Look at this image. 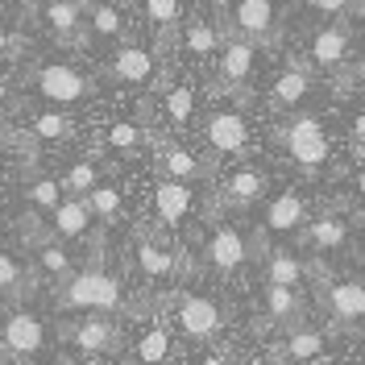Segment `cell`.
<instances>
[{
	"mask_svg": "<svg viewBox=\"0 0 365 365\" xmlns=\"http://www.w3.org/2000/svg\"><path fill=\"white\" fill-rule=\"evenodd\" d=\"M54 303L63 312H88V316H116L125 307V291L113 270H104L100 262H88V270H75L71 282L54 291Z\"/></svg>",
	"mask_w": 365,
	"mask_h": 365,
	"instance_id": "cell-1",
	"label": "cell"
},
{
	"mask_svg": "<svg viewBox=\"0 0 365 365\" xmlns=\"http://www.w3.org/2000/svg\"><path fill=\"white\" fill-rule=\"evenodd\" d=\"M278 141L287 145L291 162H295L307 179H316L319 170H324V162H328V154H332V141H328L324 125H319L312 113H295L291 116V120L278 129Z\"/></svg>",
	"mask_w": 365,
	"mask_h": 365,
	"instance_id": "cell-2",
	"label": "cell"
},
{
	"mask_svg": "<svg viewBox=\"0 0 365 365\" xmlns=\"http://www.w3.org/2000/svg\"><path fill=\"white\" fill-rule=\"evenodd\" d=\"M34 88H38V96H42L46 104L71 108V104H83L96 91V83L79 67H71V63H46V67L34 71Z\"/></svg>",
	"mask_w": 365,
	"mask_h": 365,
	"instance_id": "cell-3",
	"label": "cell"
},
{
	"mask_svg": "<svg viewBox=\"0 0 365 365\" xmlns=\"http://www.w3.org/2000/svg\"><path fill=\"white\" fill-rule=\"evenodd\" d=\"M316 274H319V266H316ZM319 303H324L328 319L341 324V328L361 324L365 319V282H357V278H349V282H332V274L324 270L319 274Z\"/></svg>",
	"mask_w": 365,
	"mask_h": 365,
	"instance_id": "cell-4",
	"label": "cell"
},
{
	"mask_svg": "<svg viewBox=\"0 0 365 365\" xmlns=\"http://www.w3.org/2000/svg\"><path fill=\"white\" fill-rule=\"evenodd\" d=\"M50 341V328H46V319L38 312H29V307H17L13 316L4 319V328H0V349L9 353V357H38Z\"/></svg>",
	"mask_w": 365,
	"mask_h": 365,
	"instance_id": "cell-5",
	"label": "cell"
},
{
	"mask_svg": "<svg viewBox=\"0 0 365 365\" xmlns=\"http://www.w3.org/2000/svg\"><path fill=\"white\" fill-rule=\"evenodd\" d=\"M67 344H75L91 361V357L120 353L125 336H120V324L113 316H83V319H75V324H67Z\"/></svg>",
	"mask_w": 365,
	"mask_h": 365,
	"instance_id": "cell-6",
	"label": "cell"
},
{
	"mask_svg": "<svg viewBox=\"0 0 365 365\" xmlns=\"http://www.w3.org/2000/svg\"><path fill=\"white\" fill-rule=\"evenodd\" d=\"M175 319H179V328L191 336V341H216L220 336V307H216V299L207 295H195V291H179L175 295Z\"/></svg>",
	"mask_w": 365,
	"mask_h": 365,
	"instance_id": "cell-7",
	"label": "cell"
},
{
	"mask_svg": "<svg viewBox=\"0 0 365 365\" xmlns=\"http://www.w3.org/2000/svg\"><path fill=\"white\" fill-rule=\"evenodd\" d=\"M133 262H137V274L145 282H175L182 274V253L166 241H154V237H137L133 241Z\"/></svg>",
	"mask_w": 365,
	"mask_h": 365,
	"instance_id": "cell-8",
	"label": "cell"
},
{
	"mask_svg": "<svg viewBox=\"0 0 365 365\" xmlns=\"http://www.w3.org/2000/svg\"><path fill=\"white\" fill-rule=\"evenodd\" d=\"M204 141L212 154H245L250 150V120L237 108H216L204 120Z\"/></svg>",
	"mask_w": 365,
	"mask_h": 365,
	"instance_id": "cell-9",
	"label": "cell"
},
{
	"mask_svg": "<svg viewBox=\"0 0 365 365\" xmlns=\"http://www.w3.org/2000/svg\"><path fill=\"white\" fill-rule=\"evenodd\" d=\"M154 67H158V58H154L150 46L120 42L113 54V63H108V79L125 83V88H145V83H154Z\"/></svg>",
	"mask_w": 365,
	"mask_h": 365,
	"instance_id": "cell-10",
	"label": "cell"
},
{
	"mask_svg": "<svg viewBox=\"0 0 365 365\" xmlns=\"http://www.w3.org/2000/svg\"><path fill=\"white\" fill-rule=\"evenodd\" d=\"M274 21H278L274 0H232V29L241 42H270Z\"/></svg>",
	"mask_w": 365,
	"mask_h": 365,
	"instance_id": "cell-11",
	"label": "cell"
},
{
	"mask_svg": "<svg viewBox=\"0 0 365 365\" xmlns=\"http://www.w3.org/2000/svg\"><path fill=\"white\" fill-rule=\"evenodd\" d=\"M250 241L237 232L232 225H216L212 232H207V262H212V270L216 274H237L245 262H250Z\"/></svg>",
	"mask_w": 365,
	"mask_h": 365,
	"instance_id": "cell-12",
	"label": "cell"
},
{
	"mask_svg": "<svg viewBox=\"0 0 365 365\" xmlns=\"http://www.w3.org/2000/svg\"><path fill=\"white\" fill-rule=\"evenodd\" d=\"M253 67H257V50L253 42H241V38H232V42L220 46V67H216V79H220V88L225 91H241L250 83Z\"/></svg>",
	"mask_w": 365,
	"mask_h": 365,
	"instance_id": "cell-13",
	"label": "cell"
},
{
	"mask_svg": "<svg viewBox=\"0 0 365 365\" xmlns=\"http://www.w3.org/2000/svg\"><path fill=\"white\" fill-rule=\"evenodd\" d=\"M324 344L328 341H324L319 328H291L274 349V365H307L316 357H324Z\"/></svg>",
	"mask_w": 365,
	"mask_h": 365,
	"instance_id": "cell-14",
	"label": "cell"
},
{
	"mask_svg": "<svg viewBox=\"0 0 365 365\" xmlns=\"http://www.w3.org/2000/svg\"><path fill=\"white\" fill-rule=\"evenodd\" d=\"M158 170H162V179H175V182H187L191 187L195 179L207 175V162H200L179 141H158Z\"/></svg>",
	"mask_w": 365,
	"mask_h": 365,
	"instance_id": "cell-15",
	"label": "cell"
},
{
	"mask_svg": "<svg viewBox=\"0 0 365 365\" xmlns=\"http://www.w3.org/2000/svg\"><path fill=\"white\" fill-rule=\"evenodd\" d=\"M154 216H158V225L179 228L191 216V187L175 179H158V187H154Z\"/></svg>",
	"mask_w": 365,
	"mask_h": 365,
	"instance_id": "cell-16",
	"label": "cell"
},
{
	"mask_svg": "<svg viewBox=\"0 0 365 365\" xmlns=\"http://www.w3.org/2000/svg\"><path fill=\"white\" fill-rule=\"evenodd\" d=\"M262 307H266V316H270L274 324H282L287 332H291V328H303V316H307V303H303V295H299V291H291V287H266Z\"/></svg>",
	"mask_w": 365,
	"mask_h": 365,
	"instance_id": "cell-17",
	"label": "cell"
},
{
	"mask_svg": "<svg viewBox=\"0 0 365 365\" xmlns=\"http://www.w3.org/2000/svg\"><path fill=\"white\" fill-rule=\"evenodd\" d=\"M307 91H312V75L303 67H287L270 88V108L274 113H295L299 104L307 100Z\"/></svg>",
	"mask_w": 365,
	"mask_h": 365,
	"instance_id": "cell-18",
	"label": "cell"
},
{
	"mask_svg": "<svg viewBox=\"0 0 365 365\" xmlns=\"http://www.w3.org/2000/svg\"><path fill=\"white\" fill-rule=\"evenodd\" d=\"M266 187H270L266 170H257V166H241L237 175H228V179H225V204L253 207L262 195H266Z\"/></svg>",
	"mask_w": 365,
	"mask_h": 365,
	"instance_id": "cell-19",
	"label": "cell"
},
{
	"mask_svg": "<svg viewBox=\"0 0 365 365\" xmlns=\"http://www.w3.org/2000/svg\"><path fill=\"white\" fill-rule=\"evenodd\" d=\"M46 25L54 29V38H71V42H83V4L79 0H46L42 4Z\"/></svg>",
	"mask_w": 365,
	"mask_h": 365,
	"instance_id": "cell-20",
	"label": "cell"
},
{
	"mask_svg": "<svg viewBox=\"0 0 365 365\" xmlns=\"http://www.w3.org/2000/svg\"><path fill=\"white\" fill-rule=\"evenodd\" d=\"M299 245L312 253H332V250H344L349 245V225L341 216H324L316 225H307L299 232Z\"/></svg>",
	"mask_w": 365,
	"mask_h": 365,
	"instance_id": "cell-21",
	"label": "cell"
},
{
	"mask_svg": "<svg viewBox=\"0 0 365 365\" xmlns=\"http://www.w3.org/2000/svg\"><path fill=\"white\" fill-rule=\"evenodd\" d=\"M145 21L158 34V46L170 50L182 29V0H145Z\"/></svg>",
	"mask_w": 365,
	"mask_h": 365,
	"instance_id": "cell-22",
	"label": "cell"
},
{
	"mask_svg": "<svg viewBox=\"0 0 365 365\" xmlns=\"http://www.w3.org/2000/svg\"><path fill=\"white\" fill-rule=\"evenodd\" d=\"M71 133H75V125H71V116L58 113V108L34 113L25 120V137H29L34 145H63V141H71Z\"/></svg>",
	"mask_w": 365,
	"mask_h": 365,
	"instance_id": "cell-23",
	"label": "cell"
},
{
	"mask_svg": "<svg viewBox=\"0 0 365 365\" xmlns=\"http://www.w3.org/2000/svg\"><path fill=\"white\" fill-rule=\"evenodd\" d=\"M349 58V29L341 25H324L316 38H312V63L324 71H336Z\"/></svg>",
	"mask_w": 365,
	"mask_h": 365,
	"instance_id": "cell-24",
	"label": "cell"
},
{
	"mask_svg": "<svg viewBox=\"0 0 365 365\" xmlns=\"http://www.w3.org/2000/svg\"><path fill=\"white\" fill-rule=\"evenodd\" d=\"M303 225H307V204H303V195H295V191H282L266 207V228L270 232H299Z\"/></svg>",
	"mask_w": 365,
	"mask_h": 365,
	"instance_id": "cell-25",
	"label": "cell"
},
{
	"mask_svg": "<svg viewBox=\"0 0 365 365\" xmlns=\"http://www.w3.org/2000/svg\"><path fill=\"white\" fill-rule=\"evenodd\" d=\"M34 270L29 266H21V257L17 253H9V250H0V295L4 299H29L34 295Z\"/></svg>",
	"mask_w": 365,
	"mask_h": 365,
	"instance_id": "cell-26",
	"label": "cell"
},
{
	"mask_svg": "<svg viewBox=\"0 0 365 365\" xmlns=\"http://www.w3.org/2000/svg\"><path fill=\"white\" fill-rule=\"evenodd\" d=\"M46 220H50V237H54V241H58V237H63V241H75V237H83L91 228V212H88L83 200H63L58 212L46 216Z\"/></svg>",
	"mask_w": 365,
	"mask_h": 365,
	"instance_id": "cell-27",
	"label": "cell"
},
{
	"mask_svg": "<svg viewBox=\"0 0 365 365\" xmlns=\"http://www.w3.org/2000/svg\"><path fill=\"white\" fill-rule=\"evenodd\" d=\"M34 257H38V270H42L46 278H54L58 287L75 278V262H71V253L63 250L50 232H46L42 241H34Z\"/></svg>",
	"mask_w": 365,
	"mask_h": 365,
	"instance_id": "cell-28",
	"label": "cell"
},
{
	"mask_svg": "<svg viewBox=\"0 0 365 365\" xmlns=\"http://www.w3.org/2000/svg\"><path fill=\"white\" fill-rule=\"evenodd\" d=\"M83 204H88L91 220H100V228L120 225V220H125V195H120V187H116V182H108V179H100V187L91 191Z\"/></svg>",
	"mask_w": 365,
	"mask_h": 365,
	"instance_id": "cell-29",
	"label": "cell"
},
{
	"mask_svg": "<svg viewBox=\"0 0 365 365\" xmlns=\"http://www.w3.org/2000/svg\"><path fill=\"white\" fill-rule=\"evenodd\" d=\"M307 274V262H299L291 250H274L266 253V287H291L295 291Z\"/></svg>",
	"mask_w": 365,
	"mask_h": 365,
	"instance_id": "cell-30",
	"label": "cell"
},
{
	"mask_svg": "<svg viewBox=\"0 0 365 365\" xmlns=\"http://www.w3.org/2000/svg\"><path fill=\"white\" fill-rule=\"evenodd\" d=\"M58 182H63L67 200H88L91 191L100 187V166H96L91 158H79V162H71L67 170L58 175Z\"/></svg>",
	"mask_w": 365,
	"mask_h": 365,
	"instance_id": "cell-31",
	"label": "cell"
},
{
	"mask_svg": "<svg viewBox=\"0 0 365 365\" xmlns=\"http://www.w3.org/2000/svg\"><path fill=\"white\" fill-rule=\"evenodd\" d=\"M182 50H187L191 58H212V54L220 50L216 25L204 21V17H191V21H182Z\"/></svg>",
	"mask_w": 365,
	"mask_h": 365,
	"instance_id": "cell-32",
	"label": "cell"
},
{
	"mask_svg": "<svg viewBox=\"0 0 365 365\" xmlns=\"http://www.w3.org/2000/svg\"><path fill=\"white\" fill-rule=\"evenodd\" d=\"M108 150H116V154H125V158H133V154H141L145 150V129L137 125V120H113L108 129H104V137H100Z\"/></svg>",
	"mask_w": 365,
	"mask_h": 365,
	"instance_id": "cell-33",
	"label": "cell"
},
{
	"mask_svg": "<svg viewBox=\"0 0 365 365\" xmlns=\"http://www.w3.org/2000/svg\"><path fill=\"white\" fill-rule=\"evenodd\" d=\"M25 204L34 207V212H42V216H54L58 204H63V182H58V175H34V182L25 187Z\"/></svg>",
	"mask_w": 365,
	"mask_h": 365,
	"instance_id": "cell-34",
	"label": "cell"
},
{
	"mask_svg": "<svg viewBox=\"0 0 365 365\" xmlns=\"http://www.w3.org/2000/svg\"><path fill=\"white\" fill-rule=\"evenodd\" d=\"M133 357H137V365H162L166 357H170V336H166L162 324H150V328L137 336Z\"/></svg>",
	"mask_w": 365,
	"mask_h": 365,
	"instance_id": "cell-35",
	"label": "cell"
},
{
	"mask_svg": "<svg viewBox=\"0 0 365 365\" xmlns=\"http://www.w3.org/2000/svg\"><path fill=\"white\" fill-rule=\"evenodd\" d=\"M91 38L125 42V13L116 4H91Z\"/></svg>",
	"mask_w": 365,
	"mask_h": 365,
	"instance_id": "cell-36",
	"label": "cell"
},
{
	"mask_svg": "<svg viewBox=\"0 0 365 365\" xmlns=\"http://www.w3.org/2000/svg\"><path fill=\"white\" fill-rule=\"evenodd\" d=\"M162 108H166V116H170V125H179V129L191 125V113H195V91H191V83H170Z\"/></svg>",
	"mask_w": 365,
	"mask_h": 365,
	"instance_id": "cell-37",
	"label": "cell"
},
{
	"mask_svg": "<svg viewBox=\"0 0 365 365\" xmlns=\"http://www.w3.org/2000/svg\"><path fill=\"white\" fill-rule=\"evenodd\" d=\"M307 4L324 17H353V13L365 9V0H307Z\"/></svg>",
	"mask_w": 365,
	"mask_h": 365,
	"instance_id": "cell-38",
	"label": "cell"
},
{
	"mask_svg": "<svg viewBox=\"0 0 365 365\" xmlns=\"http://www.w3.org/2000/svg\"><path fill=\"white\" fill-rule=\"evenodd\" d=\"M353 154H365V108L353 116Z\"/></svg>",
	"mask_w": 365,
	"mask_h": 365,
	"instance_id": "cell-39",
	"label": "cell"
},
{
	"mask_svg": "<svg viewBox=\"0 0 365 365\" xmlns=\"http://www.w3.org/2000/svg\"><path fill=\"white\" fill-rule=\"evenodd\" d=\"M21 38H13V34H4L0 29V58H13V54H21Z\"/></svg>",
	"mask_w": 365,
	"mask_h": 365,
	"instance_id": "cell-40",
	"label": "cell"
},
{
	"mask_svg": "<svg viewBox=\"0 0 365 365\" xmlns=\"http://www.w3.org/2000/svg\"><path fill=\"white\" fill-rule=\"evenodd\" d=\"M195 365H232V361H228L225 353H204V357H200Z\"/></svg>",
	"mask_w": 365,
	"mask_h": 365,
	"instance_id": "cell-41",
	"label": "cell"
},
{
	"mask_svg": "<svg viewBox=\"0 0 365 365\" xmlns=\"http://www.w3.org/2000/svg\"><path fill=\"white\" fill-rule=\"evenodd\" d=\"M13 104V88H9V79H0V113Z\"/></svg>",
	"mask_w": 365,
	"mask_h": 365,
	"instance_id": "cell-42",
	"label": "cell"
},
{
	"mask_svg": "<svg viewBox=\"0 0 365 365\" xmlns=\"http://www.w3.org/2000/svg\"><path fill=\"white\" fill-rule=\"evenodd\" d=\"M245 365H274V357H250Z\"/></svg>",
	"mask_w": 365,
	"mask_h": 365,
	"instance_id": "cell-43",
	"label": "cell"
},
{
	"mask_svg": "<svg viewBox=\"0 0 365 365\" xmlns=\"http://www.w3.org/2000/svg\"><path fill=\"white\" fill-rule=\"evenodd\" d=\"M357 187H361V195H365V170H361V175H357Z\"/></svg>",
	"mask_w": 365,
	"mask_h": 365,
	"instance_id": "cell-44",
	"label": "cell"
},
{
	"mask_svg": "<svg viewBox=\"0 0 365 365\" xmlns=\"http://www.w3.org/2000/svg\"><path fill=\"white\" fill-rule=\"evenodd\" d=\"M88 365H108V361H104V357H91V361Z\"/></svg>",
	"mask_w": 365,
	"mask_h": 365,
	"instance_id": "cell-45",
	"label": "cell"
},
{
	"mask_svg": "<svg viewBox=\"0 0 365 365\" xmlns=\"http://www.w3.org/2000/svg\"><path fill=\"white\" fill-rule=\"evenodd\" d=\"M0 179H4V166H0Z\"/></svg>",
	"mask_w": 365,
	"mask_h": 365,
	"instance_id": "cell-46",
	"label": "cell"
}]
</instances>
